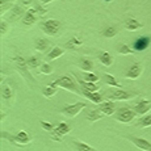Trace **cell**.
Wrapping results in <instances>:
<instances>
[{"label": "cell", "mask_w": 151, "mask_h": 151, "mask_svg": "<svg viewBox=\"0 0 151 151\" xmlns=\"http://www.w3.org/2000/svg\"><path fill=\"white\" fill-rule=\"evenodd\" d=\"M50 86L51 87H60V88H65V89H67V91L74 92V93H76V95L80 93L79 89H78L76 82H75L71 76H68V75H63V76H60L59 79L54 80Z\"/></svg>", "instance_id": "obj_1"}, {"label": "cell", "mask_w": 151, "mask_h": 151, "mask_svg": "<svg viewBox=\"0 0 151 151\" xmlns=\"http://www.w3.org/2000/svg\"><path fill=\"white\" fill-rule=\"evenodd\" d=\"M42 30L49 36H57L58 32L60 30V21H58L55 19L46 20L42 24Z\"/></svg>", "instance_id": "obj_2"}, {"label": "cell", "mask_w": 151, "mask_h": 151, "mask_svg": "<svg viewBox=\"0 0 151 151\" xmlns=\"http://www.w3.org/2000/svg\"><path fill=\"white\" fill-rule=\"evenodd\" d=\"M86 106H87L86 103H75V104H71V105H66L65 108H63L62 113L65 116H67V117L72 118L79 114V113L82 112V109H84Z\"/></svg>", "instance_id": "obj_3"}, {"label": "cell", "mask_w": 151, "mask_h": 151, "mask_svg": "<svg viewBox=\"0 0 151 151\" xmlns=\"http://www.w3.org/2000/svg\"><path fill=\"white\" fill-rule=\"evenodd\" d=\"M70 132H71V127H70L66 122H60L57 127H54L53 132H50L51 139H54V141L59 142L60 139H62L63 135H65V134H68Z\"/></svg>", "instance_id": "obj_4"}, {"label": "cell", "mask_w": 151, "mask_h": 151, "mask_svg": "<svg viewBox=\"0 0 151 151\" xmlns=\"http://www.w3.org/2000/svg\"><path fill=\"white\" fill-rule=\"evenodd\" d=\"M135 116H137V113H135L134 110H132L129 108H121L117 112L116 118H117V121H120V122L129 124V122H132V121L134 120Z\"/></svg>", "instance_id": "obj_5"}, {"label": "cell", "mask_w": 151, "mask_h": 151, "mask_svg": "<svg viewBox=\"0 0 151 151\" xmlns=\"http://www.w3.org/2000/svg\"><path fill=\"white\" fill-rule=\"evenodd\" d=\"M13 60L16 62V66H17V68L21 71V74L24 75L25 78H29V79H32V75H30V72L28 71V60L25 59L22 55H16V57L13 58ZM33 80V79H32Z\"/></svg>", "instance_id": "obj_6"}, {"label": "cell", "mask_w": 151, "mask_h": 151, "mask_svg": "<svg viewBox=\"0 0 151 151\" xmlns=\"http://www.w3.org/2000/svg\"><path fill=\"white\" fill-rule=\"evenodd\" d=\"M127 139H129L132 143H134L139 150L151 151V142H149L147 139L141 138V137H134V135H127Z\"/></svg>", "instance_id": "obj_7"}, {"label": "cell", "mask_w": 151, "mask_h": 151, "mask_svg": "<svg viewBox=\"0 0 151 151\" xmlns=\"http://www.w3.org/2000/svg\"><path fill=\"white\" fill-rule=\"evenodd\" d=\"M134 97V95L130 93V92H126L121 88H117L116 91L110 92L109 93V99L110 100H117V101H121V100H130V99Z\"/></svg>", "instance_id": "obj_8"}, {"label": "cell", "mask_w": 151, "mask_h": 151, "mask_svg": "<svg viewBox=\"0 0 151 151\" xmlns=\"http://www.w3.org/2000/svg\"><path fill=\"white\" fill-rule=\"evenodd\" d=\"M151 110V101L150 100H141L137 105L134 106V112L139 116L147 114Z\"/></svg>", "instance_id": "obj_9"}, {"label": "cell", "mask_w": 151, "mask_h": 151, "mask_svg": "<svg viewBox=\"0 0 151 151\" xmlns=\"http://www.w3.org/2000/svg\"><path fill=\"white\" fill-rule=\"evenodd\" d=\"M142 71H143V67H142L141 63H134V65L130 66V68L127 70L126 72V78H129V79H137V78L141 76Z\"/></svg>", "instance_id": "obj_10"}, {"label": "cell", "mask_w": 151, "mask_h": 151, "mask_svg": "<svg viewBox=\"0 0 151 151\" xmlns=\"http://www.w3.org/2000/svg\"><path fill=\"white\" fill-rule=\"evenodd\" d=\"M149 45H150V37H139L134 42V50L143 51L149 47Z\"/></svg>", "instance_id": "obj_11"}, {"label": "cell", "mask_w": 151, "mask_h": 151, "mask_svg": "<svg viewBox=\"0 0 151 151\" xmlns=\"http://www.w3.org/2000/svg\"><path fill=\"white\" fill-rule=\"evenodd\" d=\"M37 11L34 9H29L27 11V13H25V16H24V19H22V21H24V24L27 25V27H29V25H33L34 22L37 21Z\"/></svg>", "instance_id": "obj_12"}, {"label": "cell", "mask_w": 151, "mask_h": 151, "mask_svg": "<svg viewBox=\"0 0 151 151\" xmlns=\"http://www.w3.org/2000/svg\"><path fill=\"white\" fill-rule=\"evenodd\" d=\"M99 109H100L104 114L110 116L114 113L116 106H114V103H113V101H103V103L100 104V106H99Z\"/></svg>", "instance_id": "obj_13"}, {"label": "cell", "mask_w": 151, "mask_h": 151, "mask_svg": "<svg viewBox=\"0 0 151 151\" xmlns=\"http://www.w3.org/2000/svg\"><path fill=\"white\" fill-rule=\"evenodd\" d=\"M79 84L84 88V91H88V92H97L100 89V87L96 86L95 83H91V82H86V80L80 79V78H76Z\"/></svg>", "instance_id": "obj_14"}, {"label": "cell", "mask_w": 151, "mask_h": 151, "mask_svg": "<svg viewBox=\"0 0 151 151\" xmlns=\"http://www.w3.org/2000/svg\"><path fill=\"white\" fill-rule=\"evenodd\" d=\"M65 46H66V49H70V50H76V49L83 46V41L79 40L78 37H72L71 40H68V41L65 43Z\"/></svg>", "instance_id": "obj_15"}, {"label": "cell", "mask_w": 151, "mask_h": 151, "mask_svg": "<svg viewBox=\"0 0 151 151\" xmlns=\"http://www.w3.org/2000/svg\"><path fill=\"white\" fill-rule=\"evenodd\" d=\"M99 60H100L104 66H106V67H110V66L113 65V57L108 51H103V53L99 54Z\"/></svg>", "instance_id": "obj_16"}, {"label": "cell", "mask_w": 151, "mask_h": 151, "mask_svg": "<svg viewBox=\"0 0 151 151\" xmlns=\"http://www.w3.org/2000/svg\"><path fill=\"white\" fill-rule=\"evenodd\" d=\"M142 27H143V25L135 19H129V20H126V22H125V28L130 32H135V30H138V29H141Z\"/></svg>", "instance_id": "obj_17"}, {"label": "cell", "mask_w": 151, "mask_h": 151, "mask_svg": "<svg viewBox=\"0 0 151 151\" xmlns=\"http://www.w3.org/2000/svg\"><path fill=\"white\" fill-rule=\"evenodd\" d=\"M84 96H86L88 100H91L92 103L95 104H101L103 103V96H101L100 93H97V92H88V91H83Z\"/></svg>", "instance_id": "obj_18"}, {"label": "cell", "mask_w": 151, "mask_h": 151, "mask_svg": "<svg viewBox=\"0 0 151 151\" xmlns=\"http://www.w3.org/2000/svg\"><path fill=\"white\" fill-rule=\"evenodd\" d=\"M14 139H16L17 145H28L29 142L32 141V139H30V135H29L27 132H24V130L19 132V134L14 137Z\"/></svg>", "instance_id": "obj_19"}, {"label": "cell", "mask_w": 151, "mask_h": 151, "mask_svg": "<svg viewBox=\"0 0 151 151\" xmlns=\"http://www.w3.org/2000/svg\"><path fill=\"white\" fill-rule=\"evenodd\" d=\"M103 114L104 113L101 112L100 109H93V110H91V112L87 113V120L91 121V122H96V121L103 118Z\"/></svg>", "instance_id": "obj_20"}, {"label": "cell", "mask_w": 151, "mask_h": 151, "mask_svg": "<svg viewBox=\"0 0 151 151\" xmlns=\"http://www.w3.org/2000/svg\"><path fill=\"white\" fill-rule=\"evenodd\" d=\"M63 54H65V50H63V49H60V47H58V46H55V47H53V50L47 54V58L50 60H53V59H57V58L62 57Z\"/></svg>", "instance_id": "obj_21"}, {"label": "cell", "mask_w": 151, "mask_h": 151, "mask_svg": "<svg viewBox=\"0 0 151 151\" xmlns=\"http://www.w3.org/2000/svg\"><path fill=\"white\" fill-rule=\"evenodd\" d=\"M79 67L82 68L83 71H86V72H92L95 65H93V62H92V60H89V59H82V60H80V66H79Z\"/></svg>", "instance_id": "obj_22"}, {"label": "cell", "mask_w": 151, "mask_h": 151, "mask_svg": "<svg viewBox=\"0 0 151 151\" xmlns=\"http://www.w3.org/2000/svg\"><path fill=\"white\" fill-rule=\"evenodd\" d=\"M74 145H75V147H76L78 151H99V150L95 149V147H92V146H89V145L84 143V142L75 141Z\"/></svg>", "instance_id": "obj_23"}, {"label": "cell", "mask_w": 151, "mask_h": 151, "mask_svg": "<svg viewBox=\"0 0 151 151\" xmlns=\"http://www.w3.org/2000/svg\"><path fill=\"white\" fill-rule=\"evenodd\" d=\"M104 80H105V83L108 84V86H112V87H116V88H120L121 87V84L116 80V78L113 76V75H110V74H104Z\"/></svg>", "instance_id": "obj_24"}, {"label": "cell", "mask_w": 151, "mask_h": 151, "mask_svg": "<svg viewBox=\"0 0 151 151\" xmlns=\"http://www.w3.org/2000/svg\"><path fill=\"white\" fill-rule=\"evenodd\" d=\"M49 47V42L45 38H37L36 40V50L37 51H45Z\"/></svg>", "instance_id": "obj_25"}, {"label": "cell", "mask_w": 151, "mask_h": 151, "mask_svg": "<svg viewBox=\"0 0 151 151\" xmlns=\"http://www.w3.org/2000/svg\"><path fill=\"white\" fill-rule=\"evenodd\" d=\"M1 97L4 100H8V99L12 97V89L8 84H3L1 86Z\"/></svg>", "instance_id": "obj_26"}, {"label": "cell", "mask_w": 151, "mask_h": 151, "mask_svg": "<svg viewBox=\"0 0 151 151\" xmlns=\"http://www.w3.org/2000/svg\"><path fill=\"white\" fill-rule=\"evenodd\" d=\"M55 93H57V87H51V86L45 87V88H43V91H42V95L45 97H47V99L53 97Z\"/></svg>", "instance_id": "obj_27"}, {"label": "cell", "mask_w": 151, "mask_h": 151, "mask_svg": "<svg viewBox=\"0 0 151 151\" xmlns=\"http://www.w3.org/2000/svg\"><path fill=\"white\" fill-rule=\"evenodd\" d=\"M83 80H86V82H91V83H96V82L100 80V78H99L97 75H95L93 72H84Z\"/></svg>", "instance_id": "obj_28"}, {"label": "cell", "mask_w": 151, "mask_h": 151, "mask_svg": "<svg viewBox=\"0 0 151 151\" xmlns=\"http://www.w3.org/2000/svg\"><path fill=\"white\" fill-rule=\"evenodd\" d=\"M22 14V8L19 7V5H16V7L12 8V14H11V20L12 21H16V20H19L20 17H21Z\"/></svg>", "instance_id": "obj_29"}, {"label": "cell", "mask_w": 151, "mask_h": 151, "mask_svg": "<svg viewBox=\"0 0 151 151\" xmlns=\"http://www.w3.org/2000/svg\"><path fill=\"white\" fill-rule=\"evenodd\" d=\"M139 126L142 127H149L151 126V114H145L139 118Z\"/></svg>", "instance_id": "obj_30"}, {"label": "cell", "mask_w": 151, "mask_h": 151, "mask_svg": "<svg viewBox=\"0 0 151 151\" xmlns=\"http://www.w3.org/2000/svg\"><path fill=\"white\" fill-rule=\"evenodd\" d=\"M27 60H28V67H30V68H37L40 66V59H38V57H36V55L29 57Z\"/></svg>", "instance_id": "obj_31"}, {"label": "cell", "mask_w": 151, "mask_h": 151, "mask_svg": "<svg viewBox=\"0 0 151 151\" xmlns=\"http://www.w3.org/2000/svg\"><path fill=\"white\" fill-rule=\"evenodd\" d=\"M53 71H54V68L51 67L49 63H42V65L40 66V72L43 75H50Z\"/></svg>", "instance_id": "obj_32"}, {"label": "cell", "mask_w": 151, "mask_h": 151, "mask_svg": "<svg viewBox=\"0 0 151 151\" xmlns=\"http://www.w3.org/2000/svg\"><path fill=\"white\" fill-rule=\"evenodd\" d=\"M118 53H120V54H124V55H129V54L134 53V49L129 47V45L124 43V45H121L120 47H118Z\"/></svg>", "instance_id": "obj_33"}, {"label": "cell", "mask_w": 151, "mask_h": 151, "mask_svg": "<svg viewBox=\"0 0 151 151\" xmlns=\"http://www.w3.org/2000/svg\"><path fill=\"white\" fill-rule=\"evenodd\" d=\"M117 34V29L114 27H109L105 29V32H104V37H106V38H113V37Z\"/></svg>", "instance_id": "obj_34"}, {"label": "cell", "mask_w": 151, "mask_h": 151, "mask_svg": "<svg viewBox=\"0 0 151 151\" xmlns=\"http://www.w3.org/2000/svg\"><path fill=\"white\" fill-rule=\"evenodd\" d=\"M7 1H9V0H1V3H0V12L1 13H4L9 8H13L12 3H7Z\"/></svg>", "instance_id": "obj_35"}, {"label": "cell", "mask_w": 151, "mask_h": 151, "mask_svg": "<svg viewBox=\"0 0 151 151\" xmlns=\"http://www.w3.org/2000/svg\"><path fill=\"white\" fill-rule=\"evenodd\" d=\"M41 126L43 130H46V132H53L54 130V125L50 124V122H46V121H41Z\"/></svg>", "instance_id": "obj_36"}, {"label": "cell", "mask_w": 151, "mask_h": 151, "mask_svg": "<svg viewBox=\"0 0 151 151\" xmlns=\"http://www.w3.org/2000/svg\"><path fill=\"white\" fill-rule=\"evenodd\" d=\"M34 9L37 11V13H38L40 16H43V14H45L46 12H47V11H46V8H43L42 5H40V4H36V7H34Z\"/></svg>", "instance_id": "obj_37"}, {"label": "cell", "mask_w": 151, "mask_h": 151, "mask_svg": "<svg viewBox=\"0 0 151 151\" xmlns=\"http://www.w3.org/2000/svg\"><path fill=\"white\" fill-rule=\"evenodd\" d=\"M0 32H1V34H5L8 32V24L4 20H1V24H0Z\"/></svg>", "instance_id": "obj_38"}, {"label": "cell", "mask_w": 151, "mask_h": 151, "mask_svg": "<svg viewBox=\"0 0 151 151\" xmlns=\"http://www.w3.org/2000/svg\"><path fill=\"white\" fill-rule=\"evenodd\" d=\"M53 0H43V4H49V3H51Z\"/></svg>", "instance_id": "obj_39"}, {"label": "cell", "mask_w": 151, "mask_h": 151, "mask_svg": "<svg viewBox=\"0 0 151 151\" xmlns=\"http://www.w3.org/2000/svg\"><path fill=\"white\" fill-rule=\"evenodd\" d=\"M105 1H110V0H105Z\"/></svg>", "instance_id": "obj_40"}]
</instances>
